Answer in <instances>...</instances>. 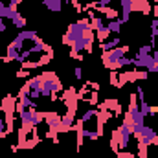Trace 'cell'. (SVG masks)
<instances>
[{"label":"cell","mask_w":158,"mask_h":158,"mask_svg":"<svg viewBox=\"0 0 158 158\" xmlns=\"http://www.w3.org/2000/svg\"><path fill=\"white\" fill-rule=\"evenodd\" d=\"M90 30H92V26H90V20L88 19L77 20V22H74V24L68 26V30H66V33L63 37V42L68 44V46H72V42H76L77 39L85 37L86 31H90Z\"/></svg>","instance_id":"cell-1"},{"label":"cell","mask_w":158,"mask_h":158,"mask_svg":"<svg viewBox=\"0 0 158 158\" xmlns=\"http://www.w3.org/2000/svg\"><path fill=\"white\" fill-rule=\"evenodd\" d=\"M40 77H42V88H40L42 98H55V94L61 92L63 85L53 72H44Z\"/></svg>","instance_id":"cell-2"},{"label":"cell","mask_w":158,"mask_h":158,"mask_svg":"<svg viewBox=\"0 0 158 158\" xmlns=\"http://www.w3.org/2000/svg\"><path fill=\"white\" fill-rule=\"evenodd\" d=\"M129 52V46H118L110 52H103V64L109 68V70H118L116 64L121 57H125V53Z\"/></svg>","instance_id":"cell-3"},{"label":"cell","mask_w":158,"mask_h":158,"mask_svg":"<svg viewBox=\"0 0 158 158\" xmlns=\"http://www.w3.org/2000/svg\"><path fill=\"white\" fill-rule=\"evenodd\" d=\"M125 119H127L131 125H145V116L140 112V109H138V105H136V94L131 96V107H129V112H127Z\"/></svg>","instance_id":"cell-4"},{"label":"cell","mask_w":158,"mask_h":158,"mask_svg":"<svg viewBox=\"0 0 158 158\" xmlns=\"http://www.w3.org/2000/svg\"><path fill=\"white\" fill-rule=\"evenodd\" d=\"M114 132H116V136H118V147L121 151L127 149V147H129V142H131V136H132V127H131V123L125 119Z\"/></svg>","instance_id":"cell-5"},{"label":"cell","mask_w":158,"mask_h":158,"mask_svg":"<svg viewBox=\"0 0 158 158\" xmlns=\"http://www.w3.org/2000/svg\"><path fill=\"white\" fill-rule=\"evenodd\" d=\"M11 131H13V118L7 116L4 109H0V138H6V134H9Z\"/></svg>","instance_id":"cell-6"},{"label":"cell","mask_w":158,"mask_h":158,"mask_svg":"<svg viewBox=\"0 0 158 158\" xmlns=\"http://www.w3.org/2000/svg\"><path fill=\"white\" fill-rule=\"evenodd\" d=\"M119 6H121L119 22L125 24V22H129V17H131V13H132V0H119Z\"/></svg>","instance_id":"cell-7"},{"label":"cell","mask_w":158,"mask_h":158,"mask_svg":"<svg viewBox=\"0 0 158 158\" xmlns=\"http://www.w3.org/2000/svg\"><path fill=\"white\" fill-rule=\"evenodd\" d=\"M132 11H142L143 15L151 13V4L147 0H132Z\"/></svg>","instance_id":"cell-8"},{"label":"cell","mask_w":158,"mask_h":158,"mask_svg":"<svg viewBox=\"0 0 158 158\" xmlns=\"http://www.w3.org/2000/svg\"><path fill=\"white\" fill-rule=\"evenodd\" d=\"M119 42H121V39H119V37H112V39H107L105 42H101V44H99V48H101L103 52H110V50L118 48Z\"/></svg>","instance_id":"cell-9"},{"label":"cell","mask_w":158,"mask_h":158,"mask_svg":"<svg viewBox=\"0 0 158 158\" xmlns=\"http://www.w3.org/2000/svg\"><path fill=\"white\" fill-rule=\"evenodd\" d=\"M17 57H19V48L11 42V44L7 46V53H6L4 61H6V63H11V61H17Z\"/></svg>","instance_id":"cell-10"},{"label":"cell","mask_w":158,"mask_h":158,"mask_svg":"<svg viewBox=\"0 0 158 158\" xmlns=\"http://www.w3.org/2000/svg\"><path fill=\"white\" fill-rule=\"evenodd\" d=\"M42 4H44L50 11H53V13H57V11L63 9V0H42Z\"/></svg>","instance_id":"cell-11"},{"label":"cell","mask_w":158,"mask_h":158,"mask_svg":"<svg viewBox=\"0 0 158 158\" xmlns=\"http://www.w3.org/2000/svg\"><path fill=\"white\" fill-rule=\"evenodd\" d=\"M11 22H13V26H15V28H20V30H22V28H26V19H24V17L19 13V11L13 15Z\"/></svg>","instance_id":"cell-12"},{"label":"cell","mask_w":158,"mask_h":158,"mask_svg":"<svg viewBox=\"0 0 158 158\" xmlns=\"http://www.w3.org/2000/svg\"><path fill=\"white\" fill-rule=\"evenodd\" d=\"M140 112L147 118V116H155V110H153V107L147 103V101H140Z\"/></svg>","instance_id":"cell-13"},{"label":"cell","mask_w":158,"mask_h":158,"mask_svg":"<svg viewBox=\"0 0 158 158\" xmlns=\"http://www.w3.org/2000/svg\"><path fill=\"white\" fill-rule=\"evenodd\" d=\"M105 26L109 28V31H110V33H119V30H121V22H119V19L109 20V22H107Z\"/></svg>","instance_id":"cell-14"},{"label":"cell","mask_w":158,"mask_h":158,"mask_svg":"<svg viewBox=\"0 0 158 158\" xmlns=\"http://www.w3.org/2000/svg\"><path fill=\"white\" fill-rule=\"evenodd\" d=\"M153 46L151 44H145V46H142L140 50H138V53H136V57H147V55H151L153 53Z\"/></svg>","instance_id":"cell-15"},{"label":"cell","mask_w":158,"mask_h":158,"mask_svg":"<svg viewBox=\"0 0 158 158\" xmlns=\"http://www.w3.org/2000/svg\"><path fill=\"white\" fill-rule=\"evenodd\" d=\"M109 35H110V31H109V28H107V26H105V28H101L99 31H96V37H98L99 42H105V40L109 39Z\"/></svg>","instance_id":"cell-16"},{"label":"cell","mask_w":158,"mask_h":158,"mask_svg":"<svg viewBox=\"0 0 158 158\" xmlns=\"http://www.w3.org/2000/svg\"><path fill=\"white\" fill-rule=\"evenodd\" d=\"M129 64H132V59H129V57H121L118 61V64H116V68H125V66H129Z\"/></svg>","instance_id":"cell-17"},{"label":"cell","mask_w":158,"mask_h":158,"mask_svg":"<svg viewBox=\"0 0 158 158\" xmlns=\"http://www.w3.org/2000/svg\"><path fill=\"white\" fill-rule=\"evenodd\" d=\"M147 72H149V74H156V72H158V63H155V61H153V63L147 66Z\"/></svg>","instance_id":"cell-18"},{"label":"cell","mask_w":158,"mask_h":158,"mask_svg":"<svg viewBox=\"0 0 158 158\" xmlns=\"http://www.w3.org/2000/svg\"><path fill=\"white\" fill-rule=\"evenodd\" d=\"M136 94H138V99L140 101H145V94H143V88L138 85V90H136Z\"/></svg>","instance_id":"cell-19"},{"label":"cell","mask_w":158,"mask_h":158,"mask_svg":"<svg viewBox=\"0 0 158 158\" xmlns=\"http://www.w3.org/2000/svg\"><path fill=\"white\" fill-rule=\"evenodd\" d=\"M74 76H76V79H83V70H81L79 66L74 70Z\"/></svg>","instance_id":"cell-20"},{"label":"cell","mask_w":158,"mask_h":158,"mask_svg":"<svg viewBox=\"0 0 158 158\" xmlns=\"http://www.w3.org/2000/svg\"><path fill=\"white\" fill-rule=\"evenodd\" d=\"M17 77H28V70H26V68L19 70V72H17Z\"/></svg>","instance_id":"cell-21"},{"label":"cell","mask_w":158,"mask_h":158,"mask_svg":"<svg viewBox=\"0 0 158 158\" xmlns=\"http://www.w3.org/2000/svg\"><path fill=\"white\" fill-rule=\"evenodd\" d=\"M4 20H6V19H2V17H0V33H4V31L7 30V26H6V22H4Z\"/></svg>","instance_id":"cell-22"},{"label":"cell","mask_w":158,"mask_h":158,"mask_svg":"<svg viewBox=\"0 0 158 158\" xmlns=\"http://www.w3.org/2000/svg\"><path fill=\"white\" fill-rule=\"evenodd\" d=\"M153 61H155V63H158V46L153 50Z\"/></svg>","instance_id":"cell-23"},{"label":"cell","mask_w":158,"mask_h":158,"mask_svg":"<svg viewBox=\"0 0 158 158\" xmlns=\"http://www.w3.org/2000/svg\"><path fill=\"white\" fill-rule=\"evenodd\" d=\"M153 2H158V0H153Z\"/></svg>","instance_id":"cell-24"}]
</instances>
